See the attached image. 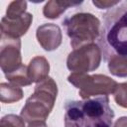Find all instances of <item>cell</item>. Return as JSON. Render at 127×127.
<instances>
[{
  "label": "cell",
  "mask_w": 127,
  "mask_h": 127,
  "mask_svg": "<svg viewBox=\"0 0 127 127\" xmlns=\"http://www.w3.org/2000/svg\"><path fill=\"white\" fill-rule=\"evenodd\" d=\"M26 9H27L26 1H13L7 7L5 17H7L9 19L20 17L26 13Z\"/></svg>",
  "instance_id": "cell-15"
},
{
  "label": "cell",
  "mask_w": 127,
  "mask_h": 127,
  "mask_svg": "<svg viewBox=\"0 0 127 127\" xmlns=\"http://www.w3.org/2000/svg\"><path fill=\"white\" fill-rule=\"evenodd\" d=\"M0 127H25L24 119L14 114H8L2 117Z\"/></svg>",
  "instance_id": "cell-17"
},
{
  "label": "cell",
  "mask_w": 127,
  "mask_h": 127,
  "mask_svg": "<svg viewBox=\"0 0 127 127\" xmlns=\"http://www.w3.org/2000/svg\"><path fill=\"white\" fill-rule=\"evenodd\" d=\"M109 71L119 77L127 76V59L123 58H113L108 61Z\"/></svg>",
  "instance_id": "cell-14"
},
{
  "label": "cell",
  "mask_w": 127,
  "mask_h": 127,
  "mask_svg": "<svg viewBox=\"0 0 127 127\" xmlns=\"http://www.w3.org/2000/svg\"><path fill=\"white\" fill-rule=\"evenodd\" d=\"M113 94L116 103L121 107L127 108V82L119 83Z\"/></svg>",
  "instance_id": "cell-16"
},
{
  "label": "cell",
  "mask_w": 127,
  "mask_h": 127,
  "mask_svg": "<svg viewBox=\"0 0 127 127\" xmlns=\"http://www.w3.org/2000/svg\"><path fill=\"white\" fill-rule=\"evenodd\" d=\"M67 80L78 88V94L83 99L91 96L108 95L114 93L118 83L104 74H86L72 72Z\"/></svg>",
  "instance_id": "cell-5"
},
{
  "label": "cell",
  "mask_w": 127,
  "mask_h": 127,
  "mask_svg": "<svg viewBox=\"0 0 127 127\" xmlns=\"http://www.w3.org/2000/svg\"><path fill=\"white\" fill-rule=\"evenodd\" d=\"M120 1H92V4L98 9H107L116 6Z\"/></svg>",
  "instance_id": "cell-18"
},
{
  "label": "cell",
  "mask_w": 127,
  "mask_h": 127,
  "mask_svg": "<svg viewBox=\"0 0 127 127\" xmlns=\"http://www.w3.org/2000/svg\"><path fill=\"white\" fill-rule=\"evenodd\" d=\"M0 96L1 102L12 103L23 98V90L21 89V87L13 83L2 82L0 84Z\"/></svg>",
  "instance_id": "cell-12"
},
{
  "label": "cell",
  "mask_w": 127,
  "mask_h": 127,
  "mask_svg": "<svg viewBox=\"0 0 127 127\" xmlns=\"http://www.w3.org/2000/svg\"><path fill=\"white\" fill-rule=\"evenodd\" d=\"M81 4V2H69V1H49L44 9L43 14L46 18L56 19L59 18L67 8L72 6H77Z\"/></svg>",
  "instance_id": "cell-11"
},
{
  "label": "cell",
  "mask_w": 127,
  "mask_h": 127,
  "mask_svg": "<svg viewBox=\"0 0 127 127\" xmlns=\"http://www.w3.org/2000/svg\"><path fill=\"white\" fill-rule=\"evenodd\" d=\"M6 78L13 84L18 85V86H26L30 85L33 81L30 79L29 74H28V66L22 65L18 69L14 70L11 73L5 74Z\"/></svg>",
  "instance_id": "cell-13"
},
{
  "label": "cell",
  "mask_w": 127,
  "mask_h": 127,
  "mask_svg": "<svg viewBox=\"0 0 127 127\" xmlns=\"http://www.w3.org/2000/svg\"><path fill=\"white\" fill-rule=\"evenodd\" d=\"M113 118L108 95L68 100L64 104V127H112Z\"/></svg>",
  "instance_id": "cell-1"
},
{
  "label": "cell",
  "mask_w": 127,
  "mask_h": 127,
  "mask_svg": "<svg viewBox=\"0 0 127 127\" xmlns=\"http://www.w3.org/2000/svg\"><path fill=\"white\" fill-rule=\"evenodd\" d=\"M32 21L33 15L28 12L13 19H9L4 16L1 20V35L13 39H19L21 36L26 34Z\"/></svg>",
  "instance_id": "cell-8"
},
{
  "label": "cell",
  "mask_w": 127,
  "mask_h": 127,
  "mask_svg": "<svg viewBox=\"0 0 127 127\" xmlns=\"http://www.w3.org/2000/svg\"><path fill=\"white\" fill-rule=\"evenodd\" d=\"M114 127H127V117H121L116 122Z\"/></svg>",
  "instance_id": "cell-19"
},
{
  "label": "cell",
  "mask_w": 127,
  "mask_h": 127,
  "mask_svg": "<svg viewBox=\"0 0 127 127\" xmlns=\"http://www.w3.org/2000/svg\"><path fill=\"white\" fill-rule=\"evenodd\" d=\"M49 62L44 57H35L31 60L28 65V74L33 82H41L48 77L49 74Z\"/></svg>",
  "instance_id": "cell-10"
},
{
  "label": "cell",
  "mask_w": 127,
  "mask_h": 127,
  "mask_svg": "<svg viewBox=\"0 0 127 127\" xmlns=\"http://www.w3.org/2000/svg\"><path fill=\"white\" fill-rule=\"evenodd\" d=\"M39 44L46 51H54L62 43V32L55 24H44L37 29L36 33Z\"/></svg>",
  "instance_id": "cell-9"
},
{
  "label": "cell",
  "mask_w": 127,
  "mask_h": 127,
  "mask_svg": "<svg viewBox=\"0 0 127 127\" xmlns=\"http://www.w3.org/2000/svg\"><path fill=\"white\" fill-rule=\"evenodd\" d=\"M63 26L70 38V46L73 50L92 44L100 34V21L90 13L68 16L63 21Z\"/></svg>",
  "instance_id": "cell-4"
},
{
  "label": "cell",
  "mask_w": 127,
  "mask_h": 127,
  "mask_svg": "<svg viewBox=\"0 0 127 127\" xmlns=\"http://www.w3.org/2000/svg\"><path fill=\"white\" fill-rule=\"evenodd\" d=\"M28 127H48L45 123V121H35V122H31L29 123Z\"/></svg>",
  "instance_id": "cell-20"
},
{
  "label": "cell",
  "mask_w": 127,
  "mask_h": 127,
  "mask_svg": "<svg viewBox=\"0 0 127 127\" xmlns=\"http://www.w3.org/2000/svg\"><path fill=\"white\" fill-rule=\"evenodd\" d=\"M0 64L4 74L11 73L23 65L20 39H13L1 35Z\"/></svg>",
  "instance_id": "cell-7"
},
{
  "label": "cell",
  "mask_w": 127,
  "mask_h": 127,
  "mask_svg": "<svg viewBox=\"0 0 127 127\" xmlns=\"http://www.w3.org/2000/svg\"><path fill=\"white\" fill-rule=\"evenodd\" d=\"M98 47L105 62L127 59V1H120L103 15Z\"/></svg>",
  "instance_id": "cell-2"
},
{
  "label": "cell",
  "mask_w": 127,
  "mask_h": 127,
  "mask_svg": "<svg viewBox=\"0 0 127 127\" xmlns=\"http://www.w3.org/2000/svg\"><path fill=\"white\" fill-rule=\"evenodd\" d=\"M57 94V83L48 76L35 86L34 93L27 99L21 110V117L29 123L46 121L54 107Z\"/></svg>",
  "instance_id": "cell-3"
},
{
  "label": "cell",
  "mask_w": 127,
  "mask_h": 127,
  "mask_svg": "<svg viewBox=\"0 0 127 127\" xmlns=\"http://www.w3.org/2000/svg\"><path fill=\"white\" fill-rule=\"evenodd\" d=\"M101 51L96 44H88L74 49L67 57V68L76 73H86L95 70L101 61Z\"/></svg>",
  "instance_id": "cell-6"
}]
</instances>
